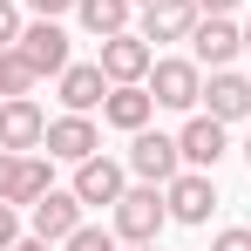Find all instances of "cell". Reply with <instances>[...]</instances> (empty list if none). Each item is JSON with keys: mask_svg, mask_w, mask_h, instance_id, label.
<instances>
[{"mask_svg": "<svg viewBox=\"0 0 251 251\" xmlns=\"http://www.w3.org/2000/svg\"><path fill=\"white\" fill-rule=\"evenodd\" d=\"M109 217H116V238H123V245H156V231L170 224L163 183H136V190H123Z\"/></svg>", "mask_w": 251, "mask_h": 251, "instance_id": "1", "label": "cell"}, {"mask_svg": "<svg viewBox=\"0 0 251 251\" xmlns=\"http://www.w3.org/2000/svg\"><path fill=\"white\" fill-rule=\"evenodd\" d=\"M48 143V116L34 95H7L0 102V150H14V156H27V150H41Z\"/></svg>", "mask_w": 251, "mask_h": 251, "instance_id": "2", "label": "cell"}, {"mask_svg": "<svg viewBox=\"0 0 251 251\" xmlns=\"http://www.w3.org/2000/svg\"><path fill=\"white\" fill-rule=\"evenodd\" d=\"M143 88L156 95V109H197L204 102V68L197 61H156Z\"/></svg>", "mask_w": 251, "mask_h": 251, "instance_id": "3", "label": "cell"}, {"mask_svg": "<svg viewBox=\"0 0 251 251\" xmlns=\"http://www.w3.org/2000/svg\"><path fill=\"white\" fill-rule=\"evenodd\" d=\"M163 204L176 224H204L210 210H217V183H210V170H176L163 183Z\"/></svg>", "mask_w": 251, "mask_h": 251, "instance_id": "4", "label": "cell"}, {"mask_svg": "<svg viewBox=\"0 0 251 251\" xmlns=\"http://www.w3.org/2000/svg\"><path fill=\"white\" fill-rule=\"evenodd\" d=\"M129 170H136L143 183H170V176L183 170L176 136H163V129H136V143H129Z\"/></svg>", "mask_w": 251, "mask_h": 251, "instance_id": "5", "label": "cell"}, {"mask_svg": "<svg viewBox=\"0 0 251 251\" xmlns=\"http://www.w3.org/2000/svg\"><path fill=\"white\" fill-rule=\"evenodd\" d=\"M27 224H34V238H48V245H68L82 231V197L75 190H48L41 204H27Z\"/></svg>", "mask_w": 251, "mask_h": 251, "instance_id": "6", "label": "cell"}, {"mask_svg": "<svg viewBox=\"0 0 251 251\" xmlns=\"http://www.w3.org/2000/svg\"><path fill=\"white\" fill-rule=\"evenodd\" d=\"M231 54H245V27H231V14H210L190 34V61L197 68H231Z\"/></svg>", "mask_w": 251, "mask_h": 251, "instance_id": "7", "label": "cell"}, {"mask_svg": "<svg viewBox=\"0 0 251 251\" xmlns=\"http://www.w3.org/2000/svg\"><path fill=\"white\" fill-rule=\"evenodd\" d=\"M150 68H156V48L143 41V34H109L102 41V75L109 82H150Z\"/></svg>", "mask_w": 251, "mask_h": 251, "instance_id": "8", "label": "cell"}, {"mask_svg": "<svg viewBox=\"0 0 251 251\" xmlns=\"http://www.w3.org/2000/svg\"><path fill=\"white\" fill-rule=\"evenodd\" d=\"M41 150L54 156V163H88V156L102 150V129L88 123V116L68 109V116H54V123H48V143H41Z\"/></svg>", "mask_w": 251, "mask_h": 251, "instance_id": "9", "label": "cell"}, {"mask_svg": "<svg viewBox=\"0 0 251 251\" xmlns=\"http://www.w3.org/2000/svg\"><path fill=\"white\" fill-rule=\"evenodd\" d=\"M197 21H204V7L197 0H150L143 7V41H190L197 34Z\"/></svg>", "mask_w": 251, "mask_h": 251, "instance_id": "10", "label": "cell"}, {"mask_svg": "<svg viewBox=\"0 0 251 251\" xmlns=\"http://www.w3.org/2000/svg\"><path fill=\"white\" fill-rule=\"evenodd\" d=\"M109 75H102V61H68L61 68V109H75V116H88V109H102L109 102Z\"/></svg>", "mask_w": 251, "mask_h": 251, "instance_id": "11", "label": "cell"}, {"mask_svg": "<svg viewBox=\"0 0 251 251\" xmlns=\"http://www.w3.org/2000/svg\"><path fill=\"white\" fill-rule=\"evenodd\" d=\"M21 54H27V68H34V75H61V68H68V34H61V27H54V21H34V27H21Z\"/></svg>", "mask_w": 251, "mask_h": 251, "instance_id": "12", "label": "cell"}, {"mask_svg": "<svg viewBox=\"0 0 251 251\" xmlns=\"http://www.w3.org/2000/svg\"><path fill=\"white\" fill-rule=\"evenodd\" d=\"M150 116H156V95H150L143 82H116L109 102H102V123H109V129H129V136L150 129Z\"/></svg>", "mask_w": 251, "mask_h": 251, "instance_id": "13", "label": "cell"}, {"mask_svg": "<svg viewBox=\"0 0 251 251\" xmlns=\"http://www.w3.org/2000/svg\"><path fill=\"white\" fill-rule=\"evenodd\" d=\"M123 190H129V170H123V163H109V156L75 163V197H82V204H109V210H116Z\"/></svg>", "mask_w": 251, "mask_h": 251, "instance_id": "14", "label": "cell"}, {"mask_svg": "<svg viewBox=\"0 0 251 251\" xmlns=\"http://www.w3.org/2000/svg\"><path fill=\"white\" fill-rule=\"evenodd\" d=\"M204 116H217V123L251 116V82L231 75V68H210V82H204Z\"/></svg>", "mask_w": 251, "mask_h": 251, "instance_id": "15", "label": "cell"}, {"mask_svg": "<svg viewBox=\"0 0 251 251\" xmlns=\"http://www.w3.org/2000/svg\"><path fill=\"white\" fill-rule=\"evenodd\" d=\"M176 150H183L190 170H217V156H224V123H217V116H190L183 136H176Z\"/></svg>", "mask_w": 251, "mask_h": 251, "instance_id": "16", "label": "cell"}, {"mask_svg": "<svg viewBox=\"0 0 251 251\" xmlns=\"http://www.w3.org/2000/svg\"><path fill=\"white\" fill-rule=\"evenodd\" d=\"M75 14H82V27L95 41H109V34H123L129 14H136V0H75Z\"/></svg>", "mask_w": 251, "mask_h": 251, "instance_id": "17", "label": "cell"}, {"mask_svg": "<svg viewBox=\"0 0 251 251\" xmlns=\"http://www.w3.org/2000/svg\"><path fill=\"white\" fill-rule=\"evenodd\" d=\"M48 190H54V156H21V176H14V204H41Z\"/></svg>", "mask_w": 251, "mask_h": 251, "instance_id": "18", "label": "cell"}, {"mask_svg": "<svg viewBox=\"0 0 251 251\" xmlns=\"http://www.w3.org/2000/svg\"><path fill=\"white\" fill-rule=\"evenodd\" d=\"M34 82H41V75L27 68V54H21V48H0V102H7V95H27Z\"/></svg>", "mask_w": 251, "mask_h": 251, "instance_id": "19", "label": "cell"}, {"mask_svg": "<svg viewBox=\"0 0 251 251\" xmlns=\"http://www.w3.org/2000/svg\"><path fill=\"white\" fill-rule=\"evenodd\" d=\"M61 251H123V245H116V231H102V224H82V231H75Z\"/></svg>", "mask_w": 251, "mask_h": 251, "instance_id": "20", "label": "cell"}, {"mask_svg": "<svg viewBox=\"0 0 251 251\" xmlns=\"http://www.w3.org/2000/svg\"><path fill=\"white\" fill-rule=\"evenodd\" d=\"M14 41H21V7L0 0V48H14Z\"/></svg>", "mask_w": 251, "mask_h": 251, "instance_id": "21", "label": "cell"}, {"mask_svg": "<svg viewBox=\"0 0 251 251\" xmlns=\"http://www.w3.org/2000/svg\"><path fill=\"white\" fill-rule=\"evenodd\" d=\"M14 176H21V156L0 150V204H14Z\"/></svg>", "mask_w": 251, "mask_h": 251, "instance_id": "22", "label": "cell"}, {"mask_svg": "<svg viewBox=\"0 0 251 251\" xmlns=\"http://www.w3.org/2000/svg\"><path fill=\"white\" fill-rule=\"evenodd\" d=\"M210 251H251V231H245V224H231V231L210 238Z\"/></svg>", "mask_w": 251, "mask_h": 251, "instance_id": "23", "label": "cell"}, {"mask_svg": "<svg viewBox=\"0 0 251 251\" xmlns=\"http://www.w3.org/2000/svg\"><path fill=\"white\" fill-rule=\"evenodd\" d=\"M21 245V217H14V204H0V251Z\"/></svg>", "mask_w": 251, "mask_h": 251, "instance_id": "24", "label": "cell"}, {"mask_svg": "<svg viewBox=\"0 0 251 251\" xmlns=\"http://www.w3.org/2000/svg\"><path fill=\"white\" fill-rule=\"evenodd\" d=\"M27 7H34L41 21H54V14H75V0H27Z\"/></svg>", "mask_w": 251, "mask_h": 251, "instance_id": "25", "label": "cell"}, {"mask_svg": "<svg viewBox=\"0 0 251 251\" xmlns=\"http://www.w3.org/2000/svg\"><path fill=\"white\" fill-rule=\"evenodd\" d=\"M197 7H204V14H231L238 0H197Z\"/></svg>", "mask_w": 251, "mask_h": 251, "instance_id": "26", "label": "cell"}, {"mask_svg": "<svg viewBox=\"0 0 251 251\" xmlns=\"http://www.w3.org/2000/svg\"><path fill=\"white\" fill-rule=\"evenodd\" d=\"M14 251H54V245H48V238H21Z\"/></svg>", "mask_w": 251, "mask_h": 251, "instance_id": "27", "label": "cell"}, {"mask_svg": "<svg viewBox=\"0 0 251 251\" xmlns=\"http://www.w3.org/2000/svg\"><path fill=\"white\" fill-rule=\"evenodd\" d=\"M245 163H251V136H245Z\"/></svg>", "mask_w": 251, "mask_h": 251, "instance_id": "28", "label": "cell"}, {"mask_svg": "<svg viewBox=\"0 0 251 251\" xmlns=\"http://www.w3.org/2000/svg\"><path fill=\"white\" fill-rule=\"evenodd\" d=\"M129 251H156V245H129Z\"/></svg>", "mask_w": 251, "mask_h": 251, "instance_id": "29", "label": "cell"}, {"mask_svg": "<svg viewBox=\"0 0 251 251\" xmlns=\"http://www.w3.org/2000/svg\"><path fill=\"white\" fill-rule=\"evenodd\" d=\"M245 54H251V27H245Z\"/></svg>", "mask_w": 251, "mask_h": 251, "instance_id": "30", "label": "cell"}, {"mask_svg": "<svg viewBox=\"0 0 251 251\" xmlns=\"http://www.w3.org/2000/svg\"><path fill=\"white\" fill-rule=\"evenodd\" d=\"M136 7H150V0H136Z\"/></svg>", "mask_w": 251, "mask_h": 251, "instance_id": "31", "label": "cell"}]
</instances>
